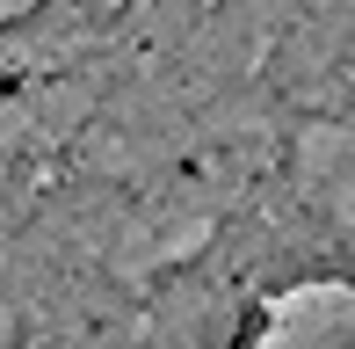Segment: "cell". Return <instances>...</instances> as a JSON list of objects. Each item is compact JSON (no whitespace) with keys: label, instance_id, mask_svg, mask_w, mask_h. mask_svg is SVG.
<instances>
[{"label":"cell","instance_id":"cell-2","mask_svg":"<svg viewBox=\"0 0 355 349\" xmlns=\"http://www.w3.org/2000/svg\"><path fill=\"white\" fill-rule=\"evenodd\" d=\"M37 8H44V0H0V22H29Z\"/></svg>","mask_w":355,"mask_h":349},{"label":"cell","instance_id":"cell-1","mask_svg":"<svg viewBox=\"0 0 355 349\" xmlns=\"http://www.w3.org/2000/svg\"><path fill=\"white\" fill-rule=\"evenodd\" d=\"M297 168L312 174L319 204H327L341 226H355V131H304Z\"/></svg>","mask_w":355,"mask_h":349},{"label":"cell","instance_id":"cell-3","mask_svg":"<svg viewBox=\"0 0 355 349\" xmlns=\"http://www.w3.org/2000/svg\"><path fill=\"white\" fill-rule=\"evenodd\" d=\"M80 8H123V0H80Z\"/></svg>","mask_w":355,"mask_h":349}]
</instances>
